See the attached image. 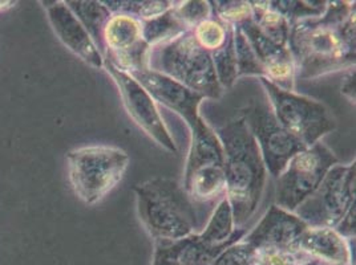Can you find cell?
Masks as SVG:
<instances>
[{
  "instance_id": "obj_1",
  "label": "cell",
  "mask_w": 356,
  "mask_h": 265,
  "mask_svg": "<svg viewBox=\"0 0 356 265\" xmlns=\"http://www.w3.org/2000/svg\"><path fill=\"white\" fill-rule=\"evenodd\" d=\"M287 49L299 80L355 68V1H327L321 17L293 24Z\"/></svg>"
},
{
  "instance_id": "obj_2",
  "label": "cell",
  "mask_w": 356,
  "mask_h": 265,
  "mask_svg": "<svg viewBox=\"0 0 356 265\" xmlns=\"http://www.w3.org/2000/svg\"><path fill=\"white\" fill-rule=\"evenodd\" d=\"M213 130L223 148L226 198L233 210L236 228H242L261 202L266 185V164L243 118H233Z\"/></svg>"
},
{
  "instance_id": "obj_3",
  "label": "cell",
  "mask_w": 356,
  "mask_h": 265,
  "mask_svg": "<svg viewBox=\"0 0 356 265\" xmlns=\"http://www.w3.org/2000/svg\"><path fill=\"white\" fill-rule=\"evenodd\" d=\"M137 211L154 241H176L198 234L195 205L173 178H152L134 187Z\"/></svg>"
},
{
  "instance_id": "obj_4",
  "label": "cell",
  "mask_w": 356,
  "mask_h": 265,
  "mask_svg": "<svg viewBox=\"0 0 356 265\" xmlns=\"http://www.w3.org/2000/svg\"><path fill=\"white\" fill-rule=\"evenodd\" d=\"M147 68L177 81L204 99L218 100L222 96L211 55L197 43L192 30L149 48Z\"/></svg>"
},
{
  "instance_id": "obj_5",
  "label": "cell",
  "mask_w": 356,
  "mask_h": 265,
  "mask_svg": "<svg viewBox=\"0 0 356 265\" xmlns=\"http://www.w3.org/2000/svg\"><path fill=\"white\" fill-rule=\"evenodd\" d=\"M129 155L105 145L74 148L67 154L68 180L74 195L87 206L102 202L124 177Z\"/></svg>"
},
{
  "instance_id": "obj_6",
  "label": "cell",
  "mask_w": 356,
  "mask_h": 265,
  "mask_svg": "<svg viewBox=\"0 0 356 265\" xmlns=\"http://www.w3.org/2000/svg\"><path fill=\"white\" fill-rule=\"evenodd\" d=\"M259 81L266 90L274 116L306 148L321 142L326 134L335 130L337 122L323 103L278 88L265 77Z\"/></svg>"
},
{
  "instance_id": "obj_7",
  "label": "cell",
  "mask_w": 356,
  "mask_h": 265,
  "mask_svg": "<svg viewBox=\"0 0 356 265\" xmlns=\"http://www.w3.org/2000/svg\"><path fill=\"white\" fill-rule=\"evenodd\" d=\"M355 161L331 167L319 187L293 214L309 227L335 228L355 203Z\"/></svg>"
},
{
  "instance_id": "obj_8",
  "label": "cell",
  "mask_w": 356,
  "mask_h": 265,
  "mask_svg": "<svg viewBox=\"0 0 356 265\" xmlns=\"http://www.w3.org/2000/svg\"><path fill=\"white\" fill-rule=\"evenodd\" d=\"M338 163L337 155L322 142L298 153L277 178V206L294 212L319 187L330 169Z\"/></svg>"
},
{
  "instance_id": "obj_9",
  "label": "cell",
  "mask_w": 356,
  "mask_h": 265,
  "mask_svg": "<svg viewBox=\"0 0 356 265\" xmlns=\"http://www.w3.org/2000/svg\"><path fill=\"white\" fill-rule=\"evenodd\" d=\"M241 117L259 146L267 171L274 178L281 176L294 155L307 148L280 123L270 103L254 100L241 110Z\"/></svg>"
},
{
  "instance_id": "obj_10",
  "label": "cell",
  "mask_w": 356,
  "mask_h": 265,
  "mask_svg": "<svg viewBox=\"0 0 356 265\" xmlns=\"http://www.w3.org/2000/svg\"><path fill=\"white\" fill-rule=\"evenodd\" d=\"M103 67L118 85L122 103L129 117L132 118L137 123V126L147 132L152 139H154L159 146H161L169 153L176 154L177 146L175 144V139L166 129L163 117L157 109V105L149 96L148 92L143 88L141 84L131 74L115 65L112 61L104 59Z\"/></svg>"
},
{
  "instance_id": "obj_11",
  "label": "cell",
  "mask_w": 356,
  "mask_h": 265,
  "mask_svg": "<svg viewBox=\"0 0 356 265\" xmlns=\"http://www.w3.org/2000/svg\"><path fill=\"white\" fill-rule=\"evenodd\" d=\"M103 59L129 72L147 68L149 46L143 39L141 22L128 15H112L103 31Z\"/></svg>"
},
{
  "instance_id": "obj_12",
  "label": "cell",
  "mask_w": 356,
  "mask_h": 265,
  "mask_svg": "<svg viewBox=\"0 0 356 265\" xmlns=\"http://www.w3.org/2000/svg\"><path fill=\"white\" fill-rule=\"evenodd\" d=\"M128 74L148 92L154 103L163 105L185 119L189 130L194 129L202 121L198 114V106L204 100L202 96L185 88L184 85L178 84L177 81L159 72L150 71L148 68L134 69Z\"/></svg>"
},
{
  "instance_id": "obj_13",
  "label": "cell",
  "mask_w": 356,
  "mask_h": 265,
  "mask_svg": "<svg viewBox=\"0 0 356 265\" xmlns=\"http://www.w3.org/2000/svg\"><path fill=\"white\" fill-rule=\"evenodd\" d=\"M307 228L309 225L296 214L273 205L252 232L243 236L242 241L257 250H299L300 237Z\"/></svg>"
},
{
  "instance_id": "obj_14",
  "label": "cell",
  "mask_w": 356,
  "mask_h": 265,
  "mask_svg": "<svg viewBox=\"0 0 356 265\" xmlns=\"http://www.w3.org/2000/svg\"><path fill=\"white\" fill-rule=\"evenodd\" d=\"M237 28L241 30L252 46L257 59L264 68L265 78L278 88L294 92L296 64L287 46H282L270 40L258 30L252 19L242 23Z\"/></svg>"
},
{
  "instance_id": "obj_15",
  "label": "cell",
  "mask_w": 356,
  "mask_h": 265,
  "mask_svg": "<svg viewBox=\"0 0 356 265\" xmlns=\"http://www.w3.org/2000/svg\"><path fill=\"white\" fill-rule=\"evenodd\" d=\"M47 15L52 30L63 44L92 68H103L104 59L100 51L65 1H54L47 8Z\"/></svg>"
},
{
  "instance_id": "obj_16",
  "label": "cell",
  "mask_w": 356,
  "mask_h": 265,
  "mask_svg": "<svg viewBox=\"0 0 356 265\" xmlns=\"http://www.w3.org/2000/svg\"><path fill=\"white\" fill-rule=\"evenodd\" d=\"M299 250L316 262L331 265L351 264V250L347 239L334 228L309 227L299 241Z\"/></svg>"
},
{
  "instance_id": "obj_17",
  "label": "cell",
  "mask_w": 356,
  "mask_h": 265,
  "mask_svg": "<svg viewBox=\"0 0 356 265\" xmlns=\"http://www.w3.org/2000/svg\"><path fill=\"white\" fill-rule=\"evenodd\" d=\"M192 141L186 160L185 174L205 166H223V148L218 137L202 119L191 130Z\"/></svg>"
},
{
  "instance_id": "obj_18",
  "label": "cell",
  "mask_w": 356,
  "mask_h": 265,
  "mask_svg": "<svg viewBox=\"0 0 356 265\" xmlns=\"http://www.w3.org/2000/svg\"><path fill=\"white\" fill-rule=\"evenodd\" d=\"M245 235V228H236L233 210L227 198L223 196L218 206L216 207L213 215L210 216L205 230L198 234V237L210 247H229L242 240Z\"/></svg>"
},
{
  "instance_id": "obj_19",
  "label": "cell",
  "mask_w": 356,
  "mask_h": 265,
  "mask_svg": "<svg viewBox=\"0 0 356 265\" xmlns=\"http://www.w3.org/2000/svg\"><path fill=\"white\" fill-rule=\"evenodd\" d=\"M65 4L74 12L77 20L83 24L93 40L102 56L104 53V43H103V31L106 22L111 19L112 14L104 6L103 1H76L68 0Z\"/></svg>"
},
{
  "instance_id": "obj_20",
  "label": "cell",
  "mask_w": 356,
  "mask_h": 265,
  "mask_svg": "<svg viewBox=\"0 0 356 265\" xmlns=\"http://www.w3.org/2000/svg\"><path fill=\"white\" fill-rule=\"evenodd\" d=\"M143 39L149 48L168 43L189 28L175 14V7L150 20L141 22Z\"/></svg>"
},
{
  "instance_id": "obj_21",
  "label": "cell",
  "mask_w": 356,
  "mask_h": 265,
  "mask_svg": "<svg viewBox=\"0 0 356 265\" xmlns=\"http://www.w3.org/2000/svg\"><path fill=\"white\" fill-rule=\"evenodd\" d=\"M252 22L265 36L277 44L287 46L290 24L280 12L268 6V1H250Z\"/></svg>"
},
{
  "instance_id": "obj_22",
  "label": "cell",
  "mask_w": 356,
  "mask_h": 265,
  "mask_svg": "<svg viewBox=\"0 0 356 265\" xmlns=\"http://www.w3.org/2000/svg\"><path fill=\"white\" fill-rule=\"evenodd\" d=\"M112 15H128L136 17L140 22L150 20L156 16L163 15L168 10L173 8L176 1L166 0H120V1H103Z\"/></svg>"
},
{
  "instance_id": "obj_23",
  "label": "cell",
  "mask_w": 356,
  "mask_h": 265,
  "mask_svg": "<svg viewBox=\"0 0 356 265\" xmlns=\"http://www.w3.org/2000/svg\"><path fill=\"white\" fill-rule=\"evenodd\" d=\"M268 6L280 12L289 22L290 27L298 22L321 17L325 14L327 1L322 0H275L268 1Z\"/></svg>"
},
{
  "instance_id": "obj_24",
  "label": "cell",
  "mask_w": 356,
  "mask_h": 265,
  "mask_svg": "<svg viewBox=\"0 0 356 265\" xmlns=\"http://www.w3.org/2000/svg\"><path fill=\"white\" fill-rule=\"evenodd\" d=\"M217 80L222 89L232 88L237 81V59L234 46V28L230 31L225 44L210 53Z\"/></svg>"
},
{
  "instance_id": "obj_25",
  "label": "cell",
  "mask_w": 356,
  "mask_h": 265,
  "mask_svg": "<svg viewBox=\"0 0 356 265\" xmlns=\"http://www.w3.org/2000/svg\"><path fill=\"white\" fill-rule=\"evenodd\" d=\"M234 27L226 26L221 23L217 17L211 16L207 20L201 22L200 24H197L192 32H193L194 39L197 40V43L201 45L205 51H208L209 53H213L225 44L230 31Z\"/></svg>"
},
{
  "instance_id": "obj_26",
  "label": "cell",
  "mask_w": 356,
  "mask_h": 265,
  "mask_svg": "<svg viewBox=\"0 0 356 265\" xmlns=\"http://www.w3.org/2000/svg\"><path fill=\"white\" fill-rule=\"evenodd\" d=\"M213 16L217 17L221 23L238 27L242 23L252 19V10L250 1H241V0H217L210 1Z\"/></svg>"
},
{
  "instance_id": "obj_27",
  "label": "cell",
  "mask_w": 356,
  "mask_h": 265,
  "mask_svg": "<svg viewBox=\"0 0 356 265\" xmlns=\"http://www.w3.org/2000/svg\"><path fill=\"white\" fill-rule=\"evenodd\" d=\"M234 46H236V59H237V76H255L258 78L265 77L262 65L257 59L252 46L239 28H234Z\"/></svg>"
},
{
  "instance_id": "obj_28",
  "label": "cell",
  "mask_w": 356,
  "mask_h": 265,
  "mask_svg": "<svg viewBox=\"0 0 356 265\" xmlns=\"http://www.w3.org/2000/svg\"><path fill=\"white\" fill-rule=\"evenodd\" d=\"M175 14L189 30H193L197 24L213 16V10L210 1H176Z\"/></svg>"
},
{
  "instance_id": "obj_29",
  "label": "cell",
  "mask_w": 356,
  "mask_h": 265,
  "mask_svg": "<svg viewBox=\"0 0 356 265\" xmlns=\"http://www.w3.org/2000/svg\"><path fill=\"white\" fill-rule=\"evenodd\" d=\"M312 260L302 250H259L254 265H305Z\"/></svg>"
},
{
  "instance_id": "obj_30",
  "label": "cell",
  "mask_w": 356,
  "mask_h": 265,
  "mask_svg": "<svg viewBox=\"0 0 356 265\" xmlns=\"http://www.w3.org/2000/svg\"><path fill=\"white\" fill-rule=\"evenodd\" d=\"M255 259L257 250L239 240L236 244L223 250L210 265H254Z\"/></svg>"
},
{
  "instance_id": "obj_31",
  "label": "cell",
  "mask_w": 356,
  "mask_h": 265,
  "mask_svg": "<svg viewBox=\"0 0 356 265\" xmlns=\"http://www.w3.org/2000/svg\"><path fill=\"white\" fill-rule=\"evenodd\" d=\"M152 265H188L178 255L176 241H154Z\"/></svg>"
},
{
  "instance_id": "obj_32",
  "label": "cell",
  "mask_w": 356,
  "mask_h": 265,
  "mask_svg": "<svg viewBox=\"0 0 356 265\" xmlns=\"http://www.w3.org/2000/svg\"><path fill=\"white\" fill-rule=\"evenodd\" d=\"M355 224L356 205L354 203L348 208V211L344 214V216L341 218V221L338 223V225L334 230L344 239H353L355 237Z\"/></svg>"
},
{
  "instance_id": "obj_33",
  "label": "cell",
  "mask_w": 356,
  "mask_h": 265,
  "mask_svg": "<svg viewBox=\"0 0 356 265\" xmlns=\"http://www.w3.org/2000/svg\"><path fill=\"white\" fill-rule=\"evenodd\" d=\"M341 94L355 105V68L350 69L344 76L343 84H341Z\"/></svg>"
},
{
  "instance_id": "obj_34",
  "label": "cell",
  "mask_w": 356,
  "mask_h": 265,
  "mask_svg": "<svg viewBox=\"0 0 356 265\" xmlns=\"http://www.w3.org/2000/svg\"><path fill=\"white\" fill-rule=\"evenodd\" d=\"M14 4H15L14 1H3V0H0V10H6V8H8V7L14 6Z\"/></svg>"
},
{
  "instance_id": "obj_35",
  "label": "cell",
  "mask_w": 356,
  "mask_h": 265,
  "mask_svg": "<svg viewBox=\"0 0 356 265\" xmlns=\"http://www.w3.org/2000/svg\"><path fill=\"white\" fill-rule=\"evenodd\" d=\"M321 263L319 262H316V260H312V262H310V263H307V264L305 265H319Z\"/></svg>"
}]
</instances>
